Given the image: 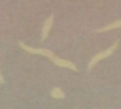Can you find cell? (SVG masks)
<instances>
[{
    "mask_svg": "<svg viewBox=\"0 0 121 109\" xmlns=\"http://www.w3.org/2000/svg\"><path fill=\"white\" fill-rule=\"evenodd\" d=\"M0 83H4V77H3V74H1V71H0Z\"/></svg>",
    "mask_w": 121,
    "mask_h": 109,
    "instance_id": "obj_6",
    "label": "cell"
},
{
    "mask_svg": "<svg viewBox=\"0 0 121 109\" xmlns=\"http://www.w3.org/2000/svg\"><path fill=\"white\" fill-rule=\"evenodd\" d=\"M52 24H53V16H49L43 25V29H42V40H45L46 37L49 36V32L52 27Z\"/></svg>",
    "mask_w": 121,
    "mask_h": 109,
    "instance_id": "obj_3",
    "label": "cell"
},
{
    "mask_svg": "<svg viewBox=\"0 0 121 109\" xmlns=\"http://www.w3.org/2000/svg\"><path fill=\"white\" fill-rule=\"evenodd\" d=\"M64 92L62 89H59V88H53L51 90V97L53 98H64Z\"/></svg>",
    "mask_w": 121,
    "mask_h": 109,
    "instance_id": "obj_5",
    "label": "cell"
},
{
    "mask_svg": "<svg viewBox=\"0 0 121 109\" xmlns=\"http://www.w3.org/2000/svg\"><path fill=\"white\" fill-rule=\"evenodd\" d=\"M117 45H119V42H115L112 46H109L108 49H106L104 51H101V52H99L97 54H95V56L89 61V64H88V70H91L100 61H102V59H104V58H107V57H109L110 54L115 51V49L117 47Z\"/></svg>",
    "mask_w": 121,
    "mask_h": 109,
    "instance_id": "obj_2",
    "label": "cell"
},
{
    "mask_svg": "<svg viewBox=\"0 0 121 109\" xmlns=\"http://www.w3.org/2000/svg\"><path fill=\"white\" fill-rule=\"evenodd\" d=\"M19 46H20L23 50H25L26 52H30V53H33V54H42V56H45V57L49 58L53 64H56V65L59 67V68H67V69H70V70H74V71H77V70H78L77 67H76L73 62L57 57L56 54H55L52 51H50L49 49H37V47H32V46H30V45H26V44L23 43V42H19Z\"/></svg>",
    "mask_w": 121,
    "mask_h": 109,
    "instance_id": "obj_1",
    "label": "cell"
},
{
    "mask_svg": "<svg viewBox=\"0 0 121 109\" xmlns=\"http://www.w3.org/2000/svg\"><path fill=\"white\" fill-rule=\"evenodd\" d=\"M115 29H121V19H117L115 21H113L112 24H108L101 29H97L96 32L101 33V32H107V31H110V30H115Z\"/></svg>",
    "mask_w": 121,
    "mask_h": 109,
    "instance_id": "obj_4",
    "label": "cell"
}]
</instances>
